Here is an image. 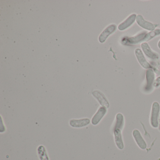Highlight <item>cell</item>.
<instances>
[{
  "label": "cell",
  "mask_w": 160,
  "mask_h": 160,
  "mask_svg": "<svg viewBox=\"0 0 160 160\" xmlns=\"http://www.w3.org/2000/svg\"><path fill=\"white\" fill-rule=\"evenodd\" d=\"M135 54L138 61L140 65L144 69H152L151 64H150L145 58L143 52L139 48H136L135 50Z\"/></svg>",
  "instance_id": "cell-7"
},
{
  "label": "cell",
  "mask_w": 160,
  "mask_h": 160,
  "mask_svg": "<svg viewBox=\"0 0 160 160\" xmlns=\"http://www.w3.org/2000/svg\"><path fill=\"white\" fill-rule=\"evenodd\" d=\"M158 122H159V130L160 131V113L159 115V119H158Z\"/></svg>",
  "instance_id": "cell-17"
},
{
  "label": "cell",
  "mask_w": 160,
  "mask_h": 160,
  "mask_svg": "<svg viewBox=\"0 0 160 160\" xmlns=\"http://www.w3.org/2000/svg\"><path fill=\"white\" fill-rule=\"evenodd\" d=\"M117 30V26L115 24H111L106 28L100 34L99 37V42L103 43L105 42L108 36L114 33Z\"/></svg>",
  "instance_id": "cell-8"
},
{
  "label": "cell",
  "mask_w": 160,
  "mask_h": 160,
  "mask_svg": "<svg viewBox=\"0 0 160 160\" xmlns=\"http://www.w3.org/2000/svg\"><path fill=\"white\" fill-rule=\"evenodd\" d=\"M158 47L159 48V49H160V40L159 41L158 43Z\"/></svg>",
  "instance_id": "cell-18"
},
{
  "label": "cell",
  "mask_w": 160,
  "mask_h": 160,
  "mask_svg": "<svg viewBox=\"0 0 160 160\" xmlns=\"http://www.w3.org/2000/svg\"><path fill=\"white\" fill-rule=\"evenodd\" d=\"M160 35V29H156L154 30L153 31L147 33L145 38V42H148L150 41L152 38H154L155 36Z\"/></svg>",
  "instance_id": "cell-15"
},
{
  "label": "cell",
  "mask_w": 160,
  "mask_h": 160,
  "mask_svg": "<svg viewBox=\"0 0 160 160\" xmlns=\"http://www.w3.org/2000/svg\"><path fill=\"white\" fill-rule=\"evenodd\" d=\"M136 22L138 26L147 30L153 31L155 30L157 25L151 22H148L144 19L142 15L139 14L137 15Z\"/></svg>",
  "instance_id": "cell-5"
},
{
  "label": "cell",
  "mask_w": 160,
  "mask_h": 160,
  "mask_svg": "<svg viewBox=\"0 0 160 160\" xmlns=\"http://www.w3.org/2000/svg\"><path fill=\"white\" fill-rule=\"evenodd\" d=\"M37 151L40 160H49L46 149L43 146H39Z\"/></svg>",
  "instance_id": "cell-14"
},
{
  "label": "cell",
  "mask_w": 160,
  "mask_h": 160,
  "mask_svg": "<svg viewBox=\"0 0 160 160\" xmlns=\"http://www.w3.org/2000/svg\"><path fill=\"white\" fill-rule=\"evenodd\" d=\"M160 106L159 103L154 102L152 106L151 112L150 117V123L152 127L156 128L159 126V115H160Z\"/></svg>",
  "instance_id": "cell-3"
},
{
  "label": "cell",
  "mask_w": 160,
  "mask_h": 160,
  "mask_svg": "<svg viewBox=\"0 0 160 160\" xmlns=\"http://www.w3.org/2000/svg\"><path fill=\"white\" fill-rule=\"evenodd\" d=\"M153 86L154 88H158L159 86H160V76L158 77L155 79Z\"/></svg>",
  "instance_id": "cell-16"
},
{
  "label": "cell",
  "mask_w": 160,
  "mask_h": 160,
  "mask_svg": "<svg viewBox=\"0 0 160 160\" xmlns=\"http://www.w3.org/2000/svg\"><path fill=\"white\" fill-rule=\"evenodd\" d=\"M107 113V109L106 108L101 107L98 109L96 114L93 116L92 119V123L93 125H96L101 121L102 119L103 118Z\"/></svg>",
  "instance_id": "cell-12"
},
{
  "label": "cell",
  "mask_w": 160,
  "mask_h": 160,
  "mask_svg": "<svg viewBox=\"0 0 160 160\" xmlns=\"http://www.w3.org/2000/svg\"><path fill=\"white\" fill-rule=\"evenodd\" d=\"M92 94L102 106L106 108L109 107V102L105 96L102 92L99 91H94L92 92Z\"/></svg>",
  "instance_id": "cell-11"
},
{
  "label": "cell",
  "mask_w": 160,
  "mask_h": 160,
  "mask_svg": "<svg viewBox=\"0 0 160 160\" xmlns=\"http://www.w3.org/2000/svg\"><path fill=\"white\" fill-rule=\"evenodd\" d=\"M146 83L143 88L146 93H150L153 89V84L155 81V74L152 69H148L146 73Z\"/></svg>",
  "instance_id": "cell-4"
},
{
  "label": "cell",
  "mask_w": 160,
  "mask_h": 160,
  "mask_svg": "<svg viewBox=\"0 0 160 160\" xmlns=\"http://www.w3.org/2000/svg\"><path fill=\"white\" fill-rule=\"evenodd\" d=\"M90 123V120L88 118L81 119L79 120H71L70 121V125L75 128L84 127Z\"/></svg>",
  "instance_id": "cell-13"
},
{
  "label": "cell",
  "mask_w": 160,
  "mask_h": 160,
  "mask_svg": "<svg viewBox=\"0 0 160 160\" xmlns=\"http://www.w3.org/2000/svg\"><path fill=\"white\" fill-rule=\"evenodd\" d=\"M137 15L136 14H132L129 16L125 20L119 24L118 29L120 31H123L130 28L133 24H134L136 20Z\"/></svg>",
  "instance_id": "cell-9"
},
{
  "label": "cell",
  "mask_w": 160,
  "mask_h": 160,
  "mask_svg": "<svg viewBox=\"0 0 160 160\" xmlns=\"http://www.w3.org/2000/svg\"><path fill=\"white\" fill-rule=\"evenodd\" d=\"M141 49L147 58L152 60L157 61L159 59V54L152 51L148 43L143 42L141 44Z\"/></svg>",
  "instance_id": "cell-6"
},
{
  "label": "cell",
  "mask_w": 160,
  "mask_h": 160,
  "mask_svg": "<svg viewBox=\"0 0 160 160\" xmlns=\"http://www.w3.org/2000/svg\"><path fill=\"white\" fill-rule=\"evenodd\" d=\"M148 32L146 31H142L133 37H123L122 39V43L125 45H132L139 43L145 42V38Z\"/></svg>",
  "instance_id": "cell-2"
},
{
  "label": "cell",
  "mask_w": 160,
  "mask_h": 160,
  "mask_svg": "<svg viewBox=\"0 0 160 160\" xmlns=\"http://www.w3.org/2000/svg\"><path fill=\"white\" fill-rule=\"evenodd\" d=\"M124 117L121 113H118L116 115V122L113 128V134L116 146L120 150H122L124 148L122 135V131L124 127Z\"/></svg>",
  "instance_id": "cell-1"
},
{
  "label": "cell",
  "mask_w": 160,
  "mask_h": 160,
  "mask_svg": "<svg viewBox=\"0 0 160 160\" xmlns=\"http://www.w3.org/2000/svg\"><path fill=\"white\" fill-rule=\"evenodd\" d=\"M132 135L134 138L135 141H136L139 148L142 150L146 149L147 147V144L139 131L137 129L134 130L132 132Z\"/></svg>",
  "instance_id": "cell-10"
}]
</instances>
